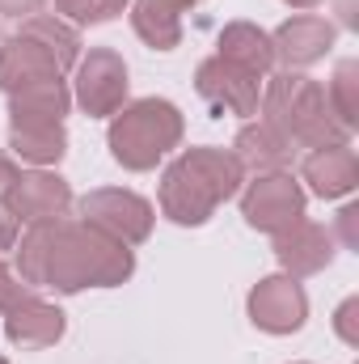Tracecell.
<instances>
[{"label": "cell", "instance_id": "8", "mask_svg": "<svg viewBox=\"0 0 359 364\" xmlns=\"http://www.w3.org/2000/svg\"><path fill=\"white\" fill-rule=\"evenodd\" d=\"M194 90H199L203 102H211L216 110H228L237 119H254L258 114V102H263V77L228 64L224 55H211V60L199 64Z\"/></svg>", "mask_w": 359, "mask_h": 364}, {"label": "cell", "instance_id": "25", "mask_svg": "<svg viewBox=\"0 0 359 364\" xmlns=\"http://www.w3.org/2000/svg\"><path fill=\"white\" fill-rule=\"evenodd\" d=\"M26 292H30V288H26L17 275H13L9 267H4V263H0V314H4V309L17 301V296H26Z\"/></svg>", "mask_w": 359, "mask_h": 364}, {"label": "cell", "instance_id": "29", "mask_svg": "<svg viewBox=\"0 0 359 364\" xmlns=\"http://www.w3.org/2000/svg\"><path fill=\"white\" fill-rule=\"evenodd\" d=\"M13 182H17V166L0 153V203L9 199V191H13Z\"/></svg>", "mask_w": 359, "mask_h": 364}, {"label": "cell", "instance_id": "31", "mask_svg": "<svg viewBox=\"0 0 359 364\" xmlns=\"http://www.w3.org/2000/svg\"><path fill=\"white\" fill-rule=\"evenodd\" d=\"M283 4H292V9H317V4H326V0H283Z\"/></svg>", "mask_w": 359, "mask_h": 364}, {"label": "cell", "instance_id": "12", "mask_svg": "<svg viewBox=\"0 0 359 364\" xmlns=\"http://www.w3.org/2000/svg\"><path fill=\"white\" fill-rule=\"evenodd\" d=\"M338 30L326 21V17H313V13H300V17H287L275 34H270V47H275V60L292 68H309L317 60H326V51L334 47Z\"/></svg>", "mask_w": 359, "mask_h": 364}, {"label": "cell", "instance_id": "13", "mask_svg": "<svg viewBox=\"0 0 359 364\" xmlns=\"http://www.w3.org/2000/svg\"><path fill=\"white\" fill-rule=\"evenodd\" d=\"M64 326H68L64 309L51 305V301H43V296H34V292L17 296L4 309V335L17 348H51V343L64 339Z\"/></svg>", "mask_w": 359, "mask_h": 364}, {"label": "cell", "instance_id": "20", "mask_svg": "<svg viewBox=\"0 0 359 364\" xmlns=\"http://www.w3.org/2000/svg\"><path fill=\"white\" fill-rule=\"evenodd\" d=\"M17 34H26V38H34L64 73L68 68H77V60H81V34L64 21V17H51V13H34V17H26L21 21V30Z\"/></svg>", "mask_w": 359, "mask_h": 364}, {"label": "cell", "instance_id": "22", "mask_svg": "<svg viewBox=\"0 0 359 364\" xmlns=\"http://www.w3.org/2000/svg\"><path fill=\"white\" fill-rule=\"evenodd\" d=\"M326 97H330L334 119H338L347 132H355L359 127V60H343V64L334 68Z\"/></svg>", "mask_w": 359, "mask_h": 364}, {"label": "cell", "instance_id": "4", "mask_svg": "<svg viewBox=\"0 0 359 364\" xmlns=\"http://www.w3.org/2000/svg\"><path fill=\"white\" fill-rule=\"evenodd\" d=\"M182 110L165 97H140L131 106H123L118 114H110V157L123 166V170H153L170 149L182 144Z\"/></svg>", "mask_w": 359, "mask_h": 364}, {"label": "cell", "instance_id": "27", "mask_svg": "<svg viewBox=\"0 0 359 364\" xmlns=\"http://www.w3.org/2000/svg\"><path fill=\"white\" fill-rule=\"evenodd\" d=\"M43 0H0V17H34Z\"/></svg>", "mask_w": 359, "mask_h": 364}, {"label": "cell", "instance_id": "11", "mask_svg": "<svg viewBox=\"0 0 359 364\" xmlns=\"http://www.w3.org/2000/svg\"><path fill=\"white\" fill-rule=\"evenodd\" d=\"M9 212L21 220V225H38V220H60L72 203V186L60 178V174H47V170H30V174H17L13 191H9Z\"/></svg>", "mask_w": 359, "mask_h": 364}, {"label": "cell", "instance_id": "17", "mask_svg": "<svg viewBox=\"0 0 359 364\" xmlns=\"http://www.w3.org/2000/svg\"><path fill=\"white\" fill-rule=\"evenodd\" d=\"M216 47H220L216 55H224L228 64H237V68H245V73H254V77H267L270 68H275L270 34L258 30L254 21H228V26L220 30V43H216Z\"/></svg>", "mask_w": 359, "mask_h": 364}, {"label": "cell", "instance_id": "10", "mask_svg": "<svg viewBox=\"0 0 359 364\" xmlns=\"http://www.w3.org/2000/svg\"><path fill=\"white\" fill-rule=\"evenodd\" d=\"M275 259L283 275H317L334 263V233L317 220H296L283 233H275Z\"/></svg>", "mask_w": 359, "mask_h": 364}, {"label": "cell", "instance_id": "26", "mask_svg": "<svg viewBox=\"0 0 359 364\" xmlns=\"http://www.w3.org/2000/svg\"><path fill=\"white\" fill-rule=\"evenodd\" d=\"M17 233H21V220L9 212V203H0V250H13Z\"/></svg>", "mask_w": 359, "mask_h": 364}, {"label": "cell", "instance_id": "19", "mask_svg": "<svg viewBox=\"0 0 359 364\" xmlns=\"http://www.w3.org/2000/svg\"><path fill=\"white\" fill-rule=\"evenodd\" d=\"M9 149L30 166H55L68 153L64 123H9Z\"/></svg>", "mask_w": 359, "mask_h": 364}, {"label": "cell", "instance_id": "5", "mask_svg": "<svg viewBox=\"0 0 359 364\" xmlns=\"http://www.w3.org/2000/svg\"><path fill=\"white\" fill-rule=\"evenodd\" d=\"M81 220L93 225V229H101L106 237L123 242V246H140V242H148L157 212H153V203H148L144 195H136V191L101 186V191L81 195Z\"/></svg>", "mask_w": 359, "mask_h": 364}, {"label": "cell", "instance_id": "23", "mask_svg": "<svg viewBox=\"0 0 359 364\" xmlns=\"http://www.w3.org/2000/svg\"><path fill=\"white\" fill-rule=\"evenodd\" d=\"M55 9L72 26H101V21H114L127 9V0H55Z\"/></svg>", "mask_w": 359, "mask_h": 364}, {"label": "cell", "instance_id": "9", "mask_svg": "<svg viewBox=\"0 0 359 364\" xmlns=\"http://www.w3.org/2000/svg\"><path fill=\"white\" fill-rule=\"evenodd\" d=\"M309 318V296L292 275H267L250 292V322L267 335H292Z\"/></svg>", "mask_w": 359, "mask_h": 364}, {"label": "cell", "instance_id": "1", "mask_svg": "<svg viewBox=\"0 0 359 364\" xmlns=\"http://www.w3.org/2000/svg\"><path fill=\"white\" fill-rule=\"evenodd\" d=\"M13 255H17V279L26 288H55V292L114 288L136 272L131 246L68 216L30 225L13 246Z\"/></svg>", "mask_w": 359, "mask_h": 364}, {"label": "cell", "instance_id": "32", "mask_svg": "<svg viewBox=\"0 0 359 364\" xmlns=\"http://www.w3.org/2000/svg\"><path fill=\"white\" fill-rule=\"evenodd\" d=\"M0 364H9V360H4V356H0Z\"/></svg>", "mask_w": 359, "mask_h": 364}, {"label": "cell", "instance_id": "14", "mask_svg": "<svg viewBox=\"0 0 359 364\" xmlns=\"http://www.w3.org/2000/svg\"><path fill=\"white\" fill-rule=\"evenodd\" d=\"M233 157L241 161V170H254V174H283V170L292 166V157H296V144H292L279 127H270L267 119H254V123H245V127L237 132Z\"/></svg>", "mask_w": 359, "mask_h": 364}, {"label": "cell", "instance_id": "6", "mask_svg": "<svg viewBox=\"0 0 359 364\" xmlns=\"http://www.w3.org/2000/svg\"><path fill=\"white\" fill-rule=\"evenodd\" d=\"M241 216H245L250 229L275 237L287 225L304 220V186L287 170L283 174H254V182L241 195Z\"/></svg>", "mask_w": 359, "mask_h": 364}, {"label": "cell", "instance_id": "18", "mask_svg": "<svg viewBox=\"0 0 359 364\" xmlns=\"http://www.w3.org/2000/svg\"><path fill=\"white\" fill-rule=\"evenodd\" d=\"M68 106H72V93L64 85V77L38 81V85L9 93V123H64Z\"/></svg>", "mask_w": 359, "mask_h": 364}, {"label": "cell", "instance_id": "28", "mask_svg": "<svg viewBox=\"0 0 359 364\" xmlns=\"http://www.w3.org/2000/svg\"><path fill=\"white\" fill-rule=\"evenodd\" d=\"M355 220H359V208H343V212H338V229H343V242H347V246H359Z\"/></svg>", "mask_w": 359, "mask_h": 364}, {"label": "cell", "instance_id": "30", "mask_svg": "<svg viewBox=\"0 0 359 364\" xmlns=\"http://www.w3.org/2000/svg\"><path fill=\"white\" fill-rule=\"evenodd\" d=\"M153 4H157V9H165V13H174V17H182V13H186V9H194L199 0H153Z\"/></svg>", "mask_w": 359, "mask_h": 364}, {"label": "cell", "instance_id": "24", "mask_svg": "<svg viewBox=\"0 0 359 364\" xmlns=\"http://www.w3.org/2000/svg\"><path fill=\"white\" fill-rule=\"evenodd\" d=\"M334 331L347 348H359V296H347L338 309H334Z\"/></svg>", "mask_w": 359, "mask_h": 364}, {"label": "cell", "instance_id": "16", "mask_svg": "<svg viewBox=\"0 0 359 364\" xmlns=\"http://www.w3.org/2000/svg\"><path fill=\"white\" fill-rule=\"evenodd\" d=\"M64 77V68L26 34H13L0 43V93H17L26 85H38V81H55Z\"/></svg>", "mask_w": 359, "mask_h": 364}, {"label": "cell", "instance_id": "3", "mask_svg": "<svg viewBox=\"0 0 359 364\" xmlns=\"http://www.w3.org/2000/svg\"><path fill=\"white\" fill-rule=\"evenodd\" d=\"M263 119L279 127L296 149H330V144H351V132L334 119L326 90L304 77V73H279L263 85L258 102Z\"/></svg>", "mask_w": 359, "mask_h": 364}, {"label": "cell", "instance_id": "7", "mask_svg": "<svg viewBox=\"0 0 359 364\" xmlns=\"http://www.w3.org/2000/svg\"><path fill=\"white\" fill-rule=\"evenodd\" d=\"M127 64L110 47H93L85 60H77V102L89 119H110L127 102Z\"/></svg>", "mask_w": 359, "mask_h": 364}, {"label": "cell", "instance_id": "2", "mask_svg": "<svg viewBox=\"0 0 359 364\" xmlns=\"http://www.w3.org/2000/svg\"><path fill=\"white\" fill-rule=\"evenodd\" d=\"M245 182L233 149H182L178 161L161 174V212L174 225H207L211 212L233 199Z\"/></svg>", "mask_w": 359, "mask_h": 364}, {"label": "cell", "instance_id": "21", "mask_svg": "<svg viewBox=\"0 0 359 364\" xmlns=\"http://www.w3.org/2000/svg\"><path fill=\"white\" fill-rule=\"evenodd\" d=\"M131 30H136L153 51H174L182 43V17L157 9L153 0H136V4H131Z\"/></svg>", "mask_w": 359, "mask_h": 364}, {"label": "cell", "instance_id": "15", "mask_svg": "<svg viewBox=\"0 0 359 364\" xmlns=\"http://www.w3.org/2000/svg\"><path fill=\"white\" fill-rule=\"evenodd\" d=\"M300 178L309 182L313 195L321 199H343L359 186V157L351 144H330V149H313L300 166Z\"/></svg>", "mask_w": 359, "mask_h": 364}]
</instances>
